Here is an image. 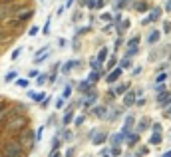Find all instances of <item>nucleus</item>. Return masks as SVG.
<instances>
[{
  "instance_id": "1",
  "label": "nucleus",
  "mask_w": 171,
  "mask_h": 157,
  "mask_svg": "<svg viewBox=\"0 0 171 157\" xmlns=\"http://www.w3.org/2000/svg\"><path fill=\"white\" fill-rule=\"evenodd\" d=\"M4 155L6 157H22L24 147L20 145V141H6L4 143Z\"/></svg>"
},
{
  "instance_id": "2",
  "label": "nucleus",
  "mask_w": 171,
  "mask_h": 157,
  "mask_svg": "<svg viewBox=\"0 0 171 157\" xmlns=\"http://www.w3.org/2000/svg\"><path fill=\"white\" fill-rule=\"evenodd\" d=\"M36 143V133L32 129H22V133H20V145L24 147V149H32Z\"/></svg>"
},
{
  "instance_id": "3",
  "label": "nucleus",
  "mask_w": 171,
  "mask_h": 157,
  "mask_svg": "<svg viewBox=\"0 0 171 157\" xmlns=\"http://www.w3.org/2000/svg\"><path fill=\"white\" fill-rule=\"evenodd\" d=\"M24 125H26V117H24V116H16L14 120H10L6 124V129L8 131H20Z\"/></svg>"
},
{
  "instance_id": "4",
  "label": "nucleus",
  "mask_w": 171,
  "mask_h": 157,
  "mask_svg": "<svg viewBox=\"0 0 171 157\" xmlns=\"http://www.w3.org/2000/svg\"><path fill=\"white\" fill-rule=\"evenodd\" d=\"M14 12H16V8L12 6L10 2H2L0 4V18H6V16L14 14Z\"/></svg>"
},
{
  "instance_id": "5",
  "label": "nucleus",
  "mask_w": 171,
  "mask_h": 157,
  "mask_svg": "<svg viewBox=\"0 0 171 157\" xmlns=\"http://www.w3.org/2000/svg\"><path fill=\"white\" fill-rule=\"evenodd\" d=\"M14 16H16V20L18 22H24V20H28L32 16V8H24V10H16L14 12Z\"/></svg>"
},
{
  "instance_id": "6",
  "label": "nucleus",
  "mask_w": 171,
  "mask_h": 157,
  "mask_svg": "<svg viewBox=\"0 0 171 157\" xmlns=\"http://www.w3.org/2000/svg\"><path fill=\"white\" fill-rule=\"evenodd\" d=\"M159 16H161V8H151V12H149V16H147V18H145V20H143V22H141V24H149V22H155V20L159 18Z\"/></svg>"
},
{
  "instance_id": "7",
  "label": "nucleus",
  "mask_w": 171,
  "mask_h": 157,
  "mask_svg": "<svg viewBox=\"0 0 171 157\" xmlns=\"http://www.w3.org/2000/svg\"><path fill=\"white\" fill-rule=\"evenodd\" d=\"M122 68H114V70L110 72V74H107V84H114V82H118L119 80V76H122Z\"/></svg>"
},
{
  "instance_id": "8",
  "label": "nucleus",
  "mask_w": 171,
  "mask_h": 157,
  "mask_svg": "<svg viewBox=\"0 0 171 157\" xmlns=\"http://www.w3.org/2000/svg\"><path fill=\"white\" fill-rule=\"evenodd\" d=\"M106 139H107L106 133H94L91 131V143L94 145H102V143H106Z\"/></svg>"
},
{
  "instance_id": "9",
  "label": "nucleus",
  "mask_w": 171,
  "mask_h": 157,
  "mask_svg": "<svg viewBox=\"0 0 171 157\" xmlns=\"http://www.w3.org/2000/svg\"><path fill=\"white\" fill-rule=\"evenodd\" d=\"M135 100H137L135 92H126V96H123V105H133Z\"/></svg>"
},
{
  "instance_id": "10",
  "label": "nucleus",
  "mask_w": 171,
  "mask_h": 157,
  "mask_svg": "<svg viewBox=\"0 0 171 157\" xmlns=\"http://www.w3.org/2000/svg\"><path fill=\"white\" fill-rule=\"evenodd\" d=\"M123 139H126V135H123V133L111 135V137H110V143H111V147H119V145L123 143Z\"/></svg>"
},
{
  "instance_id": "11",
  "label": "nucleus",
  "mask_w": 171,
  "mask_h": 157,
  "mask_svg": "<svg viewBox=\"0 0 171 157\" xmlns=\"http://www.w3.org/2000/svg\"><path fill=\"white\" fill-rule=\"evenodd\" d=\"M28 96H30V100L32 101H44L46 100V94H44V92H28Z\"/></svg>"
},
{
  "instance_id": "12",
  "label": "nucleus",
  "mask_w": 171,
  "mask_h": 157,
  "mask_svg": "<svg viewBox=\"0 0 171 157\" xmlns=\"http://www.w3.org/2000/svg\"><path fill=\"white\" fill-rule=\"evenodd\" d=\"M131 127H133V117L127 116L126 121H123V131H122V133H123V135H129V129H131Z\"/></svg>"
},
{
  "instance_id": "13",
  "label": "nucleus",
  "mask_w": 171,
  "mask_h": 157,
  "mask_svg": "<svg viewBox=\"0 0 171 157\" xmlns=\"http://www.w3.org/2000/svg\"><path fill=\"white\" fill-rule=\"evenodd\" d=\"M107 54H110V50H107V48H102V50L98 52V62L103 64V62L107 60Z\"/></svg>"
},
{
  "instance_id": "14",
  "label": "nucleus",
  "mask_w": 171,
  "mask_h": 157,
  "mask_svg": "<svg viewBox=\"0 0 171 157\" xmlns=\"http://www.w3.org/2000/svg\"><path fill=\"white\" fill-rule=\"evenodd\" d=\"M107 109L106 108H102V105H98V108H94V113H95V116H98V117H102V120H106V117H107Z\"/></svg>"
},
{
  "instance_id": "15",
  "label": "nucleus",
  "mask_w": 171,
  "mask_h": 157,
  "mask_svg": "<svg viewBox=\"0 0 171 157\" xmlns=\"http://www.w3.org/2000/svg\"><path fill=\"white\" fill-rule=\"evenodd\" d=\"M98 80H99V70H91L90 76H87V82H90V84H95Z\"/></svg>"
},
{
  "instance_id": "16",
  "label": "nucleus",
  "mask_w": 171,
  "mask_h": 157,
  "mask_svg": "<svg viewBox=\"0 0 171 157\" xmlns=\"http://www.w3.org/2000/svg\"><path fill=\"white\" fill-rule=\"evenodd\" d=\"M16 78H18V74H16L14 70H10L6 76H4V82H6V84H10V82H16Z\"/></svg>"
},
{
  "instance_id": "17",
  "label": "nucleus",
  "mask_w": 171,
  "mask_h": 157,
  "mask_svg": "<svg viewBox=\"0 0 171 157\" xmlns=\"http://www.w3.org/2000/svg\"><path fill=\"white\" fill-rule=\"evenodd\" d=\"M76 64H80V62H76V60H70V62H66V66L62 68V72H64V74H68V72L72 70V68H76Z\"/></svg>"
},
{
  "instance_id": "18",
  "label": "nucleus",
  "mask_w": 171,
  "mask_h": 157,
  "mask_svg": "<svg viewBox=\"0 0 171 157\" xmlns=\"http://www.w3.org/2000/svg\"><path fill=\"white\" fill-rule=\"evenodd\" d=\"M86 96H87V100H86V105H91L95 100H98V94H95V92H87Z\"/></svg>"
},
{
  "instance_id": "19",
  "label": "nucleus",
  "mask_w": 171,
  "mask_h": 157,
  "mask_svg": "<svg viewBox=\"0 0 171 157\" xmlns=\"http://www.w3.org/2000/svg\"><path fill=\"white\" fill-rule=\"evenodd\" d=\"M119 68H122V70H129V68H131V60H129V58H122V60H119Z\"/></svg>"
},
{
  "instance_id": "20",
  "label": "nucleus",
  "mask_w": 171,
  "mask_h": 157,
  "mask_svg": "<svg viewBox=\"0 0 171 157\" xmlns=\"http://www.w3.org/2000/svg\"><path fill=\"white\" fill-rule=\"evenodd\" d=\"M147 42H149V44H155V42H159V30H155V32H151V34H149Z\"/></svg>"
},
{
  "instance_id": "21",
  "label": "nucleus",
  "mask_w": 171,
  "mask_h": 157,
  "mask_svg": "<svg viewBox=\"0 0 171 157\" xmlns=\"http://www.w3.org/2000/svg\"><path fill=\"white\" fill-rule=\"evenodd\" d=\"M72 117H74V112H72V109H68L66 116H64V120H62V125H68L70 121H72Z\"/></svg>"
},
{
  "instance_id": "22",
  "label": "nucleus",
  "mask_w": 171,
  "mask_h": 157,
  "mask_svg": "<svg viewBox=\"0 0 171 157\" xmlns=\"http://www.w3.org/2000/svg\"><path fill=\"white\" fill-rule=\"evenodd\" d=\"M149 143H151V145H159L161 143V133H153L151 137H149Z\"/></svg>"
},
{
  "instance_id": "23",
  "label": "nucleus",
  "mask_w": 171,
  "mask_h": 157,
  "mask_svg": "<svg viewBox=\"0 0 171 157\" xmlns=\"http://www.w3.org/2000/svg\"><path fill=\"white\" fill-rule=\"evenodd\" d=\"M129 28V20H119L118 18V30L122 32V30H127Z\"/></svg>"
},
{
  "instance_id": "24",
  "label": "nucleus",
  "mask_w": 171,
  "mask_h": 157,
  "mask_svg": "<svg viewBox=\"0 0 171 157\" xmlns=\"http://www.w3.org/2000/svg\"><path fill=\"white\" fill-rule=\"evenodd\" d=\"M115 62H118V60H115V56H110V60H106L107 70H114V68H115Z\"/></svg>"
},
{
  "instance_id": "25",
  "label": "nucleus",
  "mask_w": 171,
  "mask_h": 157,
  "mask_svg": "<svg viewBox=\"0 0 171 157\" xmlns=\"http://www.w3.org/2000/svg\"><path fill=\"white\" fill-rule=\"evenodd\" d=\"M36 78H38V80H36V84H38V86H44L46 80H48V76H46V74H40V76H36Z\"/></svg>"
},
{
  "instance_id": "26",
  "label": "nucleus",
  "mask_w": 171,
  "mask_h": 157,
  "mask_svg": "<svg viewBox=\"0 0 171 157\" xmlns=\"http://www.w3.org/2000/svg\"><path fill=\"white\" fill-rule=\"evenodd\" d=\"M90 86H94V84H90V82H82L80 86H78V90H80V92H87V90H90Z\"/></svg>"
},
{
  "instance_id": "27",
  "label": "nucleus",
  "mask_w": 171,
  "mask_h": 157,
  "mask_svg": "<svg viewBox=\"0 0 171 157\" xmlns=\"http://www.w3.org/2000/svg\"><path fill=\"white\" fill-rule=\"evenodd\" d=\"M28 84H30V82H28V80H24V78L16 80V86H18V88H28Z\"/></svg>"
},
{
  "instance_id": "28",
  "label": "nucleus",
  "mask_w": 171,
  "mask_h": 157,
  "mask_svg": "<svg viewBox=\"0 0 171 157\" xmlns=\"http://www.w3.org/2000/svg\"><path fill=\"white\" fill-rule=\"evenodd\" d=\"M147 124H149L147 120H141L139 124H137V131H143V129H147Z\"/></svg>"
},
{
  "instance_id": "29",
  "label": "nucleus",
  "mask_w": 171,
  "mask_h": 157,
  "mask_svg": "<svg viewBox=\"0 0 171 157\" xmlns=\"http://www.w3.org/2000/svg\"><path fill=\"white\" fill-rule=\"evenodd\" d=\"M70 94H72V88H70V86H66V88H64V94H62V100H68Z\"/></svg>"
},
{
  "instance_id": "30",
  "label": "nucleus",
  "mask_w": 171,
  "mask_h": 157,
  "mask_svg": "<svg viewBox=\"0 0 171 157\" xmlns=\"http://www.w3.org/2000/svg\"><path fill=\"white\" fill-rule=\"evenodd\" d=\"M58 147H60V139L54 137V139H52V151H58Z\"/></svg>"
},
{
  "instance_id": "31",
  "label": "nucleus",
  "mask_w": 171,
  "mask_h": 157,
  "mask_svg": "<svg viewBox=\"0 0 171 157\" xmlns=\"http://www.w3.org/2000/svg\"><path fill=\"white\" fill-rule=\"evenodd\" d=\"M126 90H127V86H123V84H119V86L115 88V94H126Z\"/></svg>"
},
{
  "instance_id": "32",
  "label": "nucleus",
  "mask_w": 171,
  "mask_h": 157,
  "mask_svg": "<svg viewBox=\"0 0 171 157\" xmlns=\"http://www.w3.org/2000/svg\"><path fill=\"white\" fill-rule=\"evenodd\" d=\"M139 44V38H131V40L127 42V48H133V46H137Z\"/></svg>"
},
{
  "instance_id": "33",
  "label": "nucleus",
  "mask_w": 171,
  "mask_h": 157,
  "mask_svg": "<svg viewBox=\"0 0 171 157\" xmlns=\"http://www.w3.org/2000/svg\"><path fill=\"white\" fill-rule=\"evenodd\" d=\"M90 66H91V70H99V66H102V64H99L98 60H94V58H91V62H90Z\"/></svg>"
},
{
  "instance_id": "34",
  "label": "nucleus",
  "mask_w": 171,
  "mask_h": 157,
  "mask_svg": "<svg viewBox=\"0 0 171 157\" xmlns=\"http://www.w3.org/2000/svg\"><path fill=\"white\" fill-rule=\"evenodd\" d=\"M165 80H167V76H165V74H159V76L155 78V84H163Z\"/></svg>"
},
{
  "instance_id": "35",
  "label": "nucleus",
  "mask_w": 171,
  "mask_h": 157,
  "mask_svg": "<svg viewBox=\"0 0 171 157\" xmlns=\"http://www.w3.org/2000/svg\"><path fill=\"white\" fill-rule=\"evenodd\" d=\"M119 153H122V149H119V147H111V149H110V155H114V157H118Z\"/></svg>"
},
{
  "instance_id": "36",
  "label": "nucleus",
  "mask_w": 171,
  "mask_h": 157,
  "mask_svg": "<svg viewBox=\"0 0 171 157\" xmlns=\"http://www.w3.org/2000/svg\"><path fill=\"white\" fill-rule=\"evenodd\" d=\"M20 54H22V48H16L14 52H12V60H16V58H18Z\"/></svg>"
},
{
  "instance_id": "37",
  "label": "nucleus",
  "mask_w": 171,
  "mask_h": 157,
  "mask_svg": "<svg viewBox=\"0 0 171 157\" xmlns=\"http://www.w3.org/2000/svg\"><path fill=\"white\" fill-rule=\"evenodd\" d=\"M102 20H106V22L110 20V22H111V14H110V12H103V14H102Z\"/></svg>"
},
{
  "instance_id": "38",
  "label": "nucleus",
  "mask_w": 171,
  "mask_h": 157,
  "mask_svg": "<svg viewBox=\"0 0 171 157\" xmlns=\"http://www.w3.org/2000/svg\"><path fill=\"white\" fill-rule=\"evenodd\" d=\"M151 129H153V133H159V131H161V125H159V124H153Z\"/></svg>"
},
{
  "instance_id": "39",
  "label": "nucleus",
  "mask_w": 171,
  "mask_h": 157,
  "mask_svg": "<svg viewBox=\"0 0 171 157\" xmlns=\"http://www.w3.org/2000/svg\"><path fill=\"white\" fill-rule=\"evenodd\" d=\"M38 32H40V30H38V26H32V28H30V32H28V34H30V36H36Z\"/></svg>"
},
{
  "instance_id": "40",
  "label": "nucleus",
  "mask_w": 171,
  "mask_h": 157,
  "mask_svg": "<svg viewBox=\"0 0 171 157\" xmlns=\"http://www.w3.org/2000/svg\"><path fill=\"white\" fill-rule=\"evenodd\" d=\"M44 34H50V18L46 20V24H44Z\"/></svg>"
},
{
  "instance_id": "41",
  "label": "nucleus",
  "mask_w": 171,
  "mask_h": 157,
  "mask_svg": "<svg viewBox=\"0 0 171 157\" xmlns=\"http://www.w3.org/2000/svg\"><path fill=\"white\" fill-rule=\"evenodd\" d=\"M135 8H137V10H147V4H145V2H139Z\"/></svg>"
},
{
  "instance_id": "42",
  "label": "nucleus",
  "mask_w": 171,
  "mask_h": 157,
  "mask_svg": "<svg viewBox=\"0 0 171 157\" xmlns=\"http://www.w3.org/2000/svg\"><path fill=\"white\" fill-rule=\"evenodd\" d=\"M74 153H76V149H74V147H70V149L66 151V157H74Z\"/></svg>"
},
{
  "instance_id": "43",
  "label": "nucleus",
  "mask_w": 171,
  "mask_h": 157,
  "mask_svg": "<svg viewBox=\"0 0 171 157\" xmlns=\"http://www.w3.org/2000/svg\"><path fill=\"white\" fill-rule=\"evenodd\" d=\"M64 101H66V100H62V97H60V100L56 101V109H62V105H64Z\"/></svg>"
},
{
  "instance_id": "44",
  "label": "nucleus",
  "mask_w": 171,
  "mask_h": 157,
  "mask_svg": "<svg viewBox=\"0 0 171 157\" xmlns=\"http://www.w3.org/2000/svg\"><path fill=\"white\" fill-rule=\"evenodd\" d=\"M165 116H167V117H171V104H167V105H165Z\"/></svg>"
},
{
  "instance_id": "45",
  "label": "nucleus",
  "mask_w": 171,
  "mask_h": 157,
  "mask_svg": "<svg viewBox=\"0 0 171 157\" xmlns=\"http://www.w3.org/2000/svg\"><path fill=\"white\" fill-rule=\"evenodd\" d=\"M74 124H76V125H82V124H84V117H76V120H74Z\"/></svg>"
},
{
  "instance_id": "46",
  "label": "nucleus",
  "mask_w": 171,
  "mask_h": 157,
  "mask_svg": "<svg viewBox=\"0 0 171 157\" xmlns=\"http://www.w3.org/2000/svg\"><path fill=\"white\" fill-rule=\"evenodd\" d=\"M163 30H165V32H171V22H165V24H163Z\"/></svg>"
},
{
  "instance_id": "47",
  "label": "nucleus",
  "mask_w": 171,
  "mask_h": 157,
  "mask_svg": "<svg viewBox=\"0 0 171 157\" xmlns=\"http://www.w3.org/2000/svg\"><path fill=\"white\" fill-rule=\"evenodd\" d=\"M145 153H147V147H141V149L137 151V155H139V157H141V155H145Z\"/></svg>"
},
{
  "instance_id": "48",
  "label": "nucleus",
  "mask_w": 171,
  "mask_h": 157,
  "mask_svg": "<svg viewBox=\"0 0 171 157\" xmlns=\"http://www.w3.org/2000/svg\"><path fill=\"white\" fill-rule=\"evenodd\" d=\"M64 139H66V141H68V139H72V133H70V131H66V133H64Z\"/></svg>"
},
{
  "instance_id": "49",
  "label": "nucleus",
  "mask_w": 171,
  "mask_h": 157,
  "mask_svg": "<svg viewBox=\"0 0 171 157\" xmlns=\"http://www.w3.org/2000/svg\"><path fill=\"white\" fill-rule=\"evenodd\" d=\"M62 153H58V151H52V153H50V157H60Z\"/></svg>"
},
{
  "instance_id": "50",
  "label": "nucleus",
  "mask_w": 171,
  "mask_h": 157,
  "mask_svg": "<svg viewBox=\"0 0 171 157\" xmlns=\"http://www.w3.org/2000/svg\"><path fill=\"white\" fill-rule=\"evenodd\" d=\"M161 157H171V151H165V153L161 155Z\"/></svg>"
},
{
  "instance_id": "51",
  "label": "nucleus",
  "mask_w": 171,
  "mask_h": 157,
  "mask_svg": "<svg viewBox=\"0 0 171 157\" xmlns=\"http://www.w3.org/2000/svg\"><path fill=\"white\" fill-rule=\"evenodd\" d=\"M2 109H4V104H0V116H2Z\"/></svg>"
},
{
  "instance_id": "52",
  "label": "nucleus",
  "mask_w": 171,
  "mask_h": 157,
  "mask_svg": "<svg viewBox=\"0 0 171 157\" xmlns=\"http://www.w3.org/2000/svg\"><path fill=\"white\" fill-rule=\"evenodd\" d=\"M167 10H171V0H169V2H167Z\"/></svg>"
},
{
  "instance_id": "53",
  "label": "nucleus",
  "mask_w": 171,
  "mask_h": 157,
  "mask_svg": "<svg viewBox=\"0 0 171 157\" xmlns=\"http://www.w3.org/2000/svg\"><path fill=\"white\" fill-rule=\"evenodd\" d=\"M4 2H12V0H4Z\"/></svg>"
},
{
  "instance_id": "54",
  "label": "nucleus",
  "mask_w": 171,
  "mask_h": 157,
  "mask_svg": "<svg viewBox=\"0 0 171 157\" xmlns=\"http://www.w3.org/2000/svg\"><path fill=\"white\" fill-rule=\"evenodd\" d=\"M0 36H2V30H0Z\"/></svg>"
}]
</instances>
